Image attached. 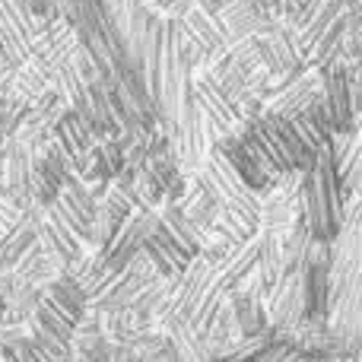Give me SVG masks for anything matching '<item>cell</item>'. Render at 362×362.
I'll return each mask as SVG.
<instances>
[{
    "instance_id": "1",
    "label": "cell",
    "mask_w": 362,
    "mask_h": 362,
    "mask_svg": "<svg viewBox=\"0 0 362 362\" xmlns=\"http://www.w3.org/2000/svg\"><path fill=\"white\" fill-rule=\"evenodd\" d=\"M140 251H144V257L153 264L156 276H159V280H165V283H175L178 276L187 270V264H191V257H187L185 251H181L178 245L172 242L163 229H159V219L153 223V229L146 232Z\"/></svg>"
},
{
    "instance_id": "2",
    "label": "cell",
    "mask_w": 362,
    "mask_h": 362,
    "mask_svg": "<svg viewBox=\"0 0 362 362\" xmlns=\"http://www.w3.org/2000/svg\"><path fill=\"white\" fill-rule=\"evenodd\" d=\"M42 302L51 308V312H57L64 321H70V325H83V318H86L89 305H86V293L80 289V283L74 280L70 274H61L54 283L48 286V293L42 296Z\"/></svg>"
},
{
    "instance_id": "3",
    "label": "cell",
    "mask_w": 362,
    "mask_h": 362,
    "mask_svg": "<svg viewBox=\"0 0 362 362\" xmlns=\"http://www.w3.org/2000/svg\"><path fill=\"white\" fill-rule=\"evenodd\" d=\"M54 140H57V146H54V153L64 159V165H74V163H83V159L93 153V134H89V127L83 124L80 118H76L74 112H67V115H61V121L54 124Z\"/></svg>"
},
{
    "instance_id": "4",
    "label": "cell",
    "mask_w": 362,
    "mask_h": 362,
    "mask_svg": "<svg viewBox=\"0 0 362 362\" xmlns=\"http://www.w3.org/2000/svg\"><path fill=\"white\" fill-rule=\"evenodd\" d=\"M178 23L185 25V29H187V35H191L194 42L200 45V48H204V57L210 54V51L216 48L219 42H223V32H219L216 19H213V16H206V13L200 10L197 4H194V6H187V10L178 16Z\"/></svg>"
},
{
    "instance_id": "5",
    "label": "cell",
    "mask_w": 362,
    "mask_h": 362,
    "mask_svg": "<svg viewBox=\"0 0 362 362\" xmlns=\"http://www.w3.org/2000/svg\"><path fill=\"white\" fill-rule=\"evenodd\" d=\"M159 229H163L187 257H197L200 255V235L191 229V223H187L185 213L178 210V204L165 206V213L159 216Z\"/></svg>"
},
{
    "instance_id": "6",
    "label": "cell",
    "mask_w": 362,
    "mask_h": 362,
    "mask_svg": "<svg viewBox=\"0 0 362 362\" xmlns=\"http://www.w3.org/2000/svg\"><path fill=\"white\" fill-rule=\"evenodd\" d=\"M340 362H356V356H340Z\"/></svg>"
}]
</instances>
